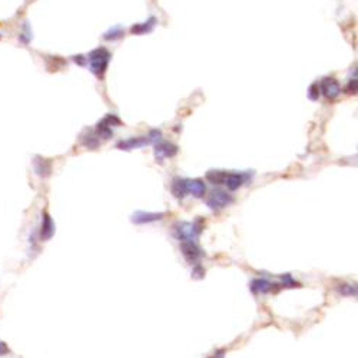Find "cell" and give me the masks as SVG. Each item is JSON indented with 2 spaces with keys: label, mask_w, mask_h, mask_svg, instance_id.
Masks as SVG:
<instances>
[{
  "label": "cell",
  "mask_w": 358,
  "mask_h": 358,
  "mask_svg": "<svg viewBox=\"0 0 358 358\" xmlns=\"http://www.w3.org/2000/svg\"><path fill=\"white\" fill-rule=\"evenodd\" d=\"M225 176L226 171H208L206 172V181H209L213 185H222Z\"/></svg>",
  "instance_id": "e0dca14e"
},
{
  "label": "cell",
  "mask_w": 358,
  "mask_h": 358,
  "mask_svg": "<svg viewBox=\"0 0 358 358\" xmlns=\"http://www.w3.org/2000/svg\"><path fill=\"white\" fill-rule=\"evenodd\" d=\"M86 60L89 62V67H91V72L98 76V78H103V75L106 73V69L109 66V60H111V53L109 50L105 49V47H98L92 50L89 56L86 58Z\"/></svg>",
  "instance_id": "7a4b0ae2"
},
{
  "label": "cell",
  "mask_w": 358,
  "mask_h": 358,
  "mask_svg": "<svg viewBox=\"0 0 358 358\" xmlns=\"http://www.w3.org/2000/svg\"><path fill=\"white\" fill-rule=\"evenodd\" d=\"M118 125H120V120L115 115H108L100 122H98L95 132L98 133V136L102 139H111L113 135L112 128Z\"/></svg>",
  "instance_id": "8992f818"
},
{
  "label": "cell",
  "mask_w": 358,
  "mask_h": 358,
  "mask_svg": "<svg viewBox=\"0 0 358 358\" xmlns=\"http://www.w3.org/2000/svg\"><path fill=\"white\" fill-rule=\"evenodd\" d=\"M186 192L192 193L196 198H204L206 192V185L201 179H186Z\"/></svg>",
  "instance_id": "9a60e30c"
},
{
  "label": "cell",
  "mask_w": 358,
  "mask_h": 358,
  "mask_svg": "<svg viewBox=\"0 0 358 358\" xmlns=\"http://www.w3.org/2000/svg\"><path fill=\"white\" fill-rule=\"evenodd\" d=\"M176 153H178V146L173 145L171 142L160 139L159 142L155 144V158L159 162H162L165 158H173Z\"/></svg>",
  "instance_id": "ba28073f"
},
{
  "label": "cell",
  "mask_w": 358,
  "mask_h": 358,
  "mask_svg": "<svg viewBox=\"0 0 358 358\" xmlns=\"http://www.w3.org/2000/svg\"><path fill=\"white\" fill-rule=\"evenodd\" d=\"M202 229H204V222L202 219L198 218L195 219L193 222H186V221H182V222H176L172 228L173 237L178 239L179 242L181 241H193L196 242L198 238L202 234Z\"/></svg>",
  "instance_id": "6da1fadb"
},
{
  "label": "cell",
  "mask_w": 358,
  "mask_h": 358,
  "mask_svg": "<svg viewBox=\"0 0 358 358\" xmlns=\"http://www.w3.org/2000/svg\"><path fill=\"white\" fill-rule=\"evenodd\" d=\"M254 176V173H249L248 171L246 172H226L225 181H224V185H226V188L229 191H237L241 186L249 182Z\"/></svg>",
  "instance_id": "52a82bcc"
},
{
  "label": "cell",
  "mask_w": 358,
  "mask_h": 358,
  "mask_svg": "<svg viewBox=\"0 0 358 358\" xmlns=\"http://www.w3.org/2000/svg\"><path fill=\"white\" fill-rule=\"evenodd\" d=\"M155 23H156V19H155V17H151V19L148 20V22H145V23H140V25L133 26L132 33H136V34L149 33V32L153 29V26H155Z\"/></svg>",
  "instance_id": "ac0fdd59"
},
{
  "label": "cell",
  "mask_w": 358,
  "mask_h": 358,
  "mask_svg": "<svg viewBox=\"0 0 358 358\" xmlns=\"http://www.w3.org/2000/svg\"><path fill=\"white\" fill-rule=\"evenodd\" d=\"M10 354V348L7 347V344L5 341L0 339V357H6Z\"/></svg>",
  "instance_id": "d4e9b609"
},
{
  "label": "cell",
  "mask_w": 358,
  "mask_h": 358,
  "mask_svg": "<svg viewBox=\"0 0 358 358\" xmlns=\"http://www.w3.org/2000/svg\"><path fill=\"white\" fill-rule=\"evenodd\" d=\"M32 166H33L34 175H38L39 178L45 179L52 175V160L50 159H45L42 156H34L32 160Z\"/></svg>",
  "instance_id": "8fae6325"
},
{
  "label": "cell",
  "mask_w": 358,
  "mask_h": 358,
  "mask_svg": "<svg viewBox=\"0 0 358 358\" xmlns=\"http://www.w3.org/2000/svg\"><path fill=\"white\" fill-rule=\"evenodd\" d=\"M212 358H225V350H219L213 354Z\"/></svg>",
  "instance_id": "4316f807"
},
{
  "label": "cell",
  "mask_w": 358,
  "mask_h": 358,
  "mask_svg": "<svg viewBox=\"0 0 358 358\" xmlns=\"http://www.w3.org/2000/svg\"><path fill=\"white\" fill-rule=\"evenodd\" d=\"M79 142L82 146H85L87 149H92L93 151V149H98V148H99L100 138L98 136V133L95 132V131L86 129V131H83V132L80 133Z\"/></svg>",
  "instance_id": "5bb4252c"
},
{
  "label": "cell",
  "mask_w": 358,
  "mask_h": 358,
  "mask_svg": "<svg viewBox=\"0 0 358 358\" xmlns=\"http://www.w3.org/2000/svg\"><path fill=\"white\" fill-rule=\"evenodd\" d=\"M165 218L164 212H145V211H136L131 217V221L136 225H144V224H151L156 221H162Z\"/></svg>",
  "instance_id": "4fadbf2b"
},
{
  "label": "cell",
  "mask_w": 358,
  "mask_h": 358,
  "mask_svg": "<svg viewBox=\"0 0 358 358\" xmlns=\"http://www.w3.org/2000/svg\"><path fill=\"white\" fill-rule=\"evenodd\" d=\"M299 284L295 281V279L292 278L290 274H285V275H282L281 277V287L284 288H294V287H298Z\"/></svg>",
  "instance_id": "7402d4cb"
},
{
  "label": "cell",
  "mask_w": 358,
  "mask_h": 358,
  "mask_svg": "<svg viewBox=\"0 0 358 358\" xmlns=\"http://www.w3.org/2000/svg\"><path fill=\"white\" fill-rule=\"evenodd\" d=\"M38 239H39V235H38V229H34L33 232L29 235V238H27V244H29V252L38 251Z\"/></svg>",
  "instance_id": "44dd1931"
},
{
  "label": "cell",
  "mask_w": 358,
  "mask_h": 358,
  "mask_svg": "<svg viewBox=\"0 0 358 358\" xmlns=\"http://www.w3.org/2000/svg\"><path fill=\"white\" fill-rule=\"evenodd\" d=\"M232 195L229 192H226V191H222V189H215V191H212V192L208 195V198H206V206L211 208L212 211L224 209V208L232 205Z\"/></svg>",
  "instance_id": "3957f363"
},
{
  "label": "cell",
  "mask_w": 358,
  "mask_h": 358,
  "mask_svg": "<svg viewBox=\"0 0 358 358\" xmlns=\"http://www.w3.org/2000/svg\"><path fill=\"white\" fill-rule=\"evenodd\" d=\"M55 231H56V225H55L53 218L50 217V213L47 211H42V219H40V226L38 228V235H39V241L42 242H47L53 238Z\"/></svg>",
  "instance_id": "5b68a950"
},
{
  "label": "cell",
  "mask_w": 358,
  "mask_h": 358,
  "mask_svg": "<svg viewBox=\"0 0 358 358\" xmlns=\"http://www.w3.org/2000/svg\"><path fill=\"white\" fill-rule=\"evenodd\" d=\"M171 192L176 199H182L186 196V179L184 178H176L172 179V184H171Z\"/></svg>",
  "instance_id": "2e32d148"
},
{
  "label": "cell",
  "mask_w": 358,
  "mask_h": 358,
  "mask_svg": "<svg viewBox=\"0 0 358 358\" xmlns=\"http://www.w3.org/2000/svg\"><path fill=\"white\" fill-rule=\"evenodd\" d=\"M319 96V86L318 83H314V85H311L310 86V89H308V98L311 100H317Z\"/></svg>",
  "instance_id": "cb8c5ba5"
},
{
  "label": "cell",
  "mask_w": 358,
  "mask_h": 358,
  "mask_svg": "<svg viewBox=\"0 0 358 358\" xmlns=\"http://www.w3.org/2000/svg\"><path fill=\"white\" fill-rule=\"evenodd\" d=\"M205 277V270L202 268V265L201 264H195L192 268V278L195 279H202Z\"/></svg>",
  "instance_id": "603a6c76"
},
{
  "label": "cell",
  "mask_w": 358,
  "mask_h": 358,
  "mask_svg": "<svg viewBox=\"0 0 358 358\" xmlns=\"http://www.w3.org/2000/svg\"><path fill=\"white\" fill-rule=\"evenodd\" d=\"M335 288L341 295H345V297H355L357 295V288H355V285H351V284L343 282V284H338Z\"/></svg>",
  "instance_id": "d6986e66"
},
{
  "label": "cell",
  "mask_w": 358,
  "mask_h": 358,
  "mask_svg": "<svg viewBox=\"0 0 358 358\" xmlns=\"http://www.w3.org/2000/svg\"><path fill=\"white\" fill-rule=\"evenodd\" d=\"M151 144H153V142L148 135V136H138V138H129L126 140H120V142H118L116 148L120 149V151H133V149L144 148V146L151 145Z\"/></svg>",
  "instance_id": "30bf717a"
},
{
  "label": "cell",
  "mask_w": 358,
  "mask_h": 358,
  "mask_svg": "<svg viewBox=\"0 0 358 358\" xmlns=\"http://www.w3.org/2000/svg\"><path fill=\"white\" fill-rule=\"evenodd\" d=\"M319 92L324 95L327 99H335L338 98L341 93V86H339L338 80L334 78H325L319 85Z\"/></svg>",
  "instance_id": "9c48e42d"
},
{
  "label": "cell",
  "mask_w": 358,
  "mask_h": 358,
  "mask_svg": "<svg viewBox=\"0 0 358 358\" xmlns=\"http://www.w3.org/2000/svg\"><path fill=\"white\" fill-rule=\"evenodd\" d=\"M123 34H125V30H123L122 27L115 26L112 27V29H109L106 33L103 34V38H105L106 40H116V39H120Z\"/></svg>",
  "instance_id": "ffe728a7"
},
{
  "label": "cell",
  "mask_w": 358,
  "mask_h": 358,
  "mask_svg": "<svg viewBox=\"0 0 358 358\" xmlns=\"http://www.w3.org/2000/svg\"><path fill=\"white\" fill-rule=\"evenodd\" d=\"M345 91H347V93L357 92V79H355V78L348 82V86H347V89H345Z\"/></svg>",
  "instance_id": "484cf974"
},
{
  "label": "cell",
  "mask_w": 358,
  "mask_h": 358,
  "mask_svg": "<svg viewBox=\"0 0 358 358\" xmlns=\"http://www.w3.org/2000/svg\"><path fill=\"white\" fill-rule=\"evenodd\" d=\"M278 288H282L281 284H274V282H271L270 279L266 278L252 279L251 285H249V290L254 294H268V292L278 290Z\"/></svg>",
  "instance_id": "7c38bea8"
},
{
  "label": "cell",
  "mask_w": 358,
  "mask_h": 358,
  "mask_svg": "<svg viewBox=\"0 0 358 358\" xmlns=\"http://www.w3.org/2000/svg\"><path fill=\"white\" fill-rule=\"evenodd\" d=\"M179 248H181V252L184 255L186 262H189L191 265H195L198 264L201 258L204 257V252L199 248L196 242L193 241H181L179 244Z\"/></svg>",
  "instance_id": "277c9868"
}]
</instances>
